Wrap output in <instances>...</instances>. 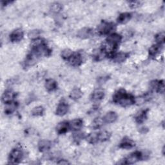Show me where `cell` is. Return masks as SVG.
<instances>
[{
    "mask_svg": "<svg viewBox=\"0 0 165 165\" xmlns=\"http://www.w3.org/2000/svg\"><path fill=\"white\" fill-rule=\"evenodd\" d=\"M113 101L123 107H129L136 102L135 99L132 95L127 94L126 91L122 89H121L115 93V94L113 96Z\"/></svg>",
    "mask_w": 165,
    "mask_h": 165,
    "instance_id": "1",
    "label": "cell"
},
{
    "mask_svg": "<svg viewBox=\"0 0 165 165\" xmlns=\"http://www.w3.org/2000/svg\"><path fill=\"white\" fill-rule=\"evenodd\" d=\"M115 25L110 22H103L98 27V32L101 35H107L114 30Z\"/></svg>",
    "mask_w": 165,
    "mask_h": 165,
    "instance_id": "2",
    "label": "cell"
},
{
    "mask_svg": "<svg viewBox=\"0 0 165 165\" xmlns=\"http://www.w3.org/2000/svg\"><path fill=\"white\" fill-rule=\"evenodd\" d=\"M23 156V152L19 148L13 149L9 155V161L11 164L19 163L22 161Z\"/></svg>",
    "mask_w": 165,
    "mask_h": 165,
    "instance_id": "3",
    "label": "cell"
},
{
    "mask_svg": "<svg viewBox=\"0 0 165 165\" xmlns=\"http://www.w3.org/2000/svg\"><path fill=\"white\" fill-rule=\"evenodd\" d=\"M142 159V152H135L126 158V159H124V164H132L137 162L139 160Z\"/></svg>",
    "mask_w": 165,
    "mask_h": 165,
    "instance_id": "4",
    "label": "cell"
},
{
    "mask_svg": "<svg viewBox=\"0 0 165 165\" xmlns=\"http://www.w3.org/2000/svg\"><path fill=\"white\" fill-rule=\"evenodd\" d=\"M23 38V32L21 29H16L10 35V39L12 42H19Z\"/></svg>",
    "mask_w": 165,
    "mask_h": 165,
    "instance_id": "5",
    "label": "cell"
},
{
    "mask_svg": "<svg viewBox=\"0 0 165 165\" xmlns=\"http://www.w3.org/2000/svg\"><path fill=\"white\" fill-rule=\"evenodd\" d=\"M105 96V91L101 88H98L92 92L91 99L93 101H99Z\"/></svg>",
    "mask_w": 165,
    "mask_h": 165,
    "instance_id": "6",
    "label": "cell"
},
{
    "mask_svg": "<svg viewBox=\"0 0 165 165\" xmlns=\"http://www.w3.org/2000/svg\"><path fill=\"white\" fill-rule=\"evenodd\" d=\"M68 105L65 102H60L56 109V114L59 116H63L68 111Z\"/></svg>",
    "mask_w": 165,
    "mask_h": 165,
    "instance_id": "7",
    "label": "cell"
},
{
    "mask_svg": "<svg viewBox=\"0 0 165 165\" xmlns=\"http://www.w3.org/2000/svg\"><path fill=\"white\" fill-rule=\"evenodd\" d=\"M68 61L71 65L74 67H78L82 63V58L80 54L76 53L73 54V55H72V56L69 59Z\"/></svg>",
    "mask_w": 165,
    "mask_h": 165,
    "instance_id": "8",
    "label": "cell"
},
{
    "mask_svg": "<svg viewBox=\"0 0 165 165\" xmlns=\"http://www.w3.org/2000/svg\"><path fill=\"white\" fill-rule=\"evenodd\" d=\"M16 96L15 93L12 91L7 90L3 93L2 96V101L5 103V104H8V103L13 102L14 98Z\"/></svg>",
    "mask_w": 165,
    "mask_h": 165,
    "instance_id": "9",
    "label": "cell"
},
{
    "mask_svg": "<svg viewBox=\"0 0 165 165\" xmlns=\"http://www.w3.org/2000/svg\"><path fill=\"white\" fill-rule=\"evenodd\" d=\"M93 34V31L90 28H82L78 32V36L81 39H87Z\"/></svg>",
    "mask_w": 165,
    "mask_h": 165,
    "instance_id": "10",
    "label": "cell"
},
{
    "mask_svg": "<svg viewBox=\"0 0 165 165\" xmlns=\"http://www.w3.org/2000/svg\"><path fill=\"white\" fill-rule=\"evenodd\" d=\"M70 128V124L67 121L59 122L56 127V131L59 134H63L68 132Z\"/></svg>",
    "mask_w": 165,
    "mask_h": 165,
    "instance_id": "11",
    "label": "cell"
},
{
    "mask_svg": "<svg viewBox=\"0 0 165 165\" xmlns=\"http://www.w3.org/2000/svg\"><path fill=\"white\" fill-rule=\"evenodd\" d=\"M134 147H135V142L128 138H124L119 145V147L122 149H131Z\"/></svg>",
    "mask_w": 165,
    "mask_h": 165,
    "instance_id": "12",
    "label": "cell"
},
{
    "mask_svg": "<svg viewBox=\"0 0 165 165\" xmlns=\"http://www.w3.org/2000/svg\"><path fill=\"white\" fill-rule=\"evenodd\" d=\"M52 147V143L48 140H41L38 142V149L41 152L48 150Z\"/></svg>",
    "mask_w": 165,
    "mask_h": 165,
    "instance_id": "13",
    "label": "cell"
},
{
    "mask_svg": "<svg viewBox=\"0 0 165 165\" xmlns=\"http://www.w3.org/2000/svg\"><path fill=\"white\" fill-rule=\"evenodd\" d=\"M118 119L117 113L114 112H109L105 116L103 120L105 122L107 123H112L115 122Z\"/></svg>",
    "mask_w": 165,
    "mask_h": 165,
    "instance_id": "14",
    "label": "cell"
},
{
    "mask_svg": "<svg viewBox=\"0 0 165 165\" xmlns=\"http://www.w3.org/2000/svg\"><path fill=\"white\" fill-rule=\"evenodd\" d=\"M82 123H83V122H82V119H76L72 120L69 123L70 128L75 131H78L82 127Z\"/></svg>",
    "mask_w": 165,
    "mask_h": 165,
    "instance_id": "15",
    "label": "cell"
},
{
    "mask_svg": "<svg viewBox=\"0 0 165 165\" xmlns=\"http://www.w3.org/2000/svg\"><path fill=\"white\" fill-rule=\"evenodd\" d=\"M132 18V14L128 12H125L121 14L118 18V22L120 24H125Z\"/></svg>",
    "mask_w": 165,
    "mask_h": 165,
    "instance_id": "16",
    "label": "cell"
},
{
    "mask_svg": "<svg viewBox=\"0 0 165 165\" xmlns=\"http://www.w3.org/2000/svg\"><path fill=\"white\" fill-rule=\"evenodd\" d=\"M45 88L48 92H52L57 88V82L55 80L52 79H48L46 81Z\"/></svg>",
    "mask_w": 165,
    "mask_h": 165,
    "instance_id": "17",
    "label": "cell"
},
{
    "mask_svg": "<svg viewBox=\"0 0 165 165\" xmlns=\"http://www.w3.org/2000/svg\"><path fill=\"white\" fill-rule=\"evenodd\" d=\"M113 59L116 63H122V62H124L127 59V58L128 57V54L125 52H119L113 55Z\"/></svg>",
    "mask_w": 165,
    "mask_h": 165,
    "instance_id": "18",
    "label": "cell"
},
{
    "mask_svg": "<svg viewBox=\"0 0 165 165\" xmlns=\"http://www.w3.org/2000/svg\"><path fill=\"white\" fill-rule=\"evenodd\" d=\"M18 107V104L15 102H12L6 104L5 108V113L6 114H12L13 112H15Z\"/></svg>",
    "mask_w": 165,
    "mask_h": 165,
    "instance_id": "19",
    "label": "cell"
},
{
    "mask_svg": "<svg viewBox=\"0 0 165 165\" xmlns=\"http://www.w3.org/2000/svg\"><path fill=\"white\" fill-rule=\"evenodd\" d=\"M82 96V92L79 88H74L70 93V98L73 100H78Z\"/></svg>",
    "mask_w": 165,
    "mask_h": 165,
    "instance_id": "20",
    "label": "cell"
},
{
    "mask_svg": "<svg viewBox=\"0 0 165 165\" xmlns=\"http://www.w3.org/2000/svg\"><path fill=\"white\" fill-rule=\"evenodd\" d=\"M111 134L108 131H102L98 133V139L101 142H105L110 139Z\"/></svg>",
    "mask_w": 165,
    "mask_h": 165,
    "instance_id": "21",
    "label": "cell"
},
{
    "mask_svg": "<svg viewBox=\"0 0 165 165\" xmlns=\"http://www.w3.org/2000/svg\"><path fill=\"white\" fill-rule=\"evenodd\" d=\"M161 45L158 44L152 46L150 49H149V55L151 57H154L156 56L159 52L161 51Z\"/></svg>",
    "mask_w": 165,
    "mask_h": 165,
    "instance_id": "22",
    "label": "cell"
},
{
    "mask_svg": "<svg viewBox=\"0 0 165 165\" xmlns=\"http://www.w3.org/2000/svg\"><path fill=\"white\" fill-rule=\"evenodd\" d=\"M87 141L90 144H96L99 141L98 133H91L87 136Z\"/></svg>",
    "mask_w": 165,
    "mask_h": 165,
    "instance_id": "23",
    "label": "cell"
},
{
    "mask_svg": "<svg viewBox=\"0 0 165 165\" xmlns=\"http://www.w3.org/2000/svg\"><path fill=\"white\" fill-rule=\"evenodd\" d=\"M147 110H142L140 112L136 117V120L138 123H142L147 118Z\"/></svg>",
    "mask_w": 165,
    "mask_h": 165,
    "instance_id": "24",
    "label": "cell"
},
{
    "mask_svg": "<svg viewBox=\"0 0 165 165\" xmlns=\"http://www.w3.org/2000/svg\"><path fill=\"white\" fill-rule=\"evenodd\" d=\"M103 122H104V120L101 118H96L94 121H93L92 123L91 124V127L94 129H97L100 128L102 125Z\"/></svg>",
    "mask_w": 165,
    "mask_h": 165,
    "instance_id": "25",
    "label": "cell"
},
{
    "mask_svg": "<svg viewBox=\"0 0 165 165\" xmlns=\"http://www.w3.org/2000/svg\"><path fill=\"white\" fill-rule=\"evenodd\" d=\"M73 52L70 49L66 48L61 52V56L64 59L69 60V59L73 55Z\"/></svg>",
    "mask_w": 165,
    "mask_h": 165,
    "instance_id": "26",
    "label": "cell"
},
{
    "mask_svg": "<svg viewBox=\"0 0 165 165\" xmlns=\"http://www.w3.org/2000/svg\"><path fill=\"white\" fill-rule=\"evenodd\" d=\"M43 112L44 108L42 107L38 106L33 108V110H32V115L34 116H40L43 115Z\"/></svg>",
    "mask_w": 165,
    "mask_h": 165,
    "instance_id": "27",
    "label": "cell"
},
{
    "mask_svg": "<svg viewBox=\"0 0 165 165\" xmlns=\"http://www.w3.org/2000/svg\"><path fill=\"white\" fill-rule=\"evenodd\" d=\"M62 5L61 4H60L59 3H54L53 4H52L51 5V7H50V10H51V11L54 12V13H59L61 10H62Z\"/></svg>",
    "mask_w": 165,
    "mask_h": 165,
    "instance_id": "28",
    "label": "cell"
},
{
    "mask_svg": "<svg viewBox=\"0 0 165 165\" xmlns=\"http://www.w3.org/2000/svg\"><path fill=\"white\" fill-rule=\"evenodd\" d=\"M40 35V31L38 30H30V32H28V36L30 39H36L38 38L39 36Z\"/></svg>",
    "mask_w": 165,
    "mask_h": 165,
    "instance_id": "29",
    "label": "cell"
},
{
    "mask_svg": "<svg viewBox=\"0 0 165 165\" xmlns=\"http://www.w3.org/2000/svg\"><path fill=\"white\" fill-rule=\"evenodd\" d=\"M164 38H165V34L164 32H159L156 36V40L158 44L162 45L164 42Z\"/></svg>",
    "mask_w": 165,
    "mask_h": 165,
    "instance_id": "30",
    "label": "cell"
},
{
    "mask_svg": "<svg viewBox=\"0 0 165 165\" xmlns=\"http://www.w3.org/2000/svg\"><path fill=\"white\" fill-rule=\"evenodd\" d=\"M159 82H160V81H157V80L152 81L150 84V89L153 91H157L158 92V87L159 85Z\"/></svg>",
    "mask_w": 165,
    "mask_h": 165,
    "instance_id": "31",
    "label": "cell"
},
{
    "mask_svg": "<svg viewBox=\"0 0 165 165\" xmlns=\"http://www.w3.org/2000/svg\"><path fill=\"white\" fill-rule=\"evenodd\" d=\"M84 138V135L83 133H81V132H77L74 133L73 135V139L74 141L76 142H79L82 139Z\"/></svg>",
    "mask_w": 165,
    "mask_h": 165,
    "instance_id": "32",
    "label": "cell"
},
{
    "mask_svg": "<svg viewBox=\"0 0 165 165\" xmlns=\"http://www.w3.org/2000/svg\"><path fill=\"white\" fill-rule=\"evenodd\" d=\"M158 92L161 93V94H163L164 93V83L163 81H160Z\"/></svg>",
    "mask_w": 165,
    "mask_h": 165,
    "instance_id": "33",
    "label": "cell"
},
{
    "mask_svg": "<svg viewBox=\"0 0 165 165\" xmlns=\"http://www.w3.org/2000/svg\"><path fill=\"white\" fill-rule=\"evenodd\" d=\"M128 4H129V6L131 7V8H137V7H139V5H140V2H136V1H135V2H130L129 3H128Z\"/></svg>",
    "mask_w": 165,
    "mask_h": 165,
    "instance_id": "34",
    "label": "cell"
},
{
    "mask_svg": "<svg viewBox=\"0 0 165 165\" xmlns=\"http://www.w3.org/2000/svg\"><path fill=\"white\" fill-rule=\"evenodd\" d=\"M108 80V77H101L99 78V79H98V83L99 84H103L105 83V82Z\"/></svg>",
    "mask_w": 165,
    "mask_h": 165,
    "instance_id": "35",
    "label": "cell"
},
{
    "mask_svg": "<svg viewBox=\"0 0 165 165\" xmlns=\"http://www.w3.org/2000/svg\"><path fill=\"white\" fill-rule=\"evenodd\" d=\"M58 164H69V162L67 161H66V160H64V159H63V160H60V161L59 162H58Z\"/></svg>",
    "mask_w": 165,
    "mask_h": 165,
    "instance_id": "36",
    "label": "cell"
}]
</instances>
